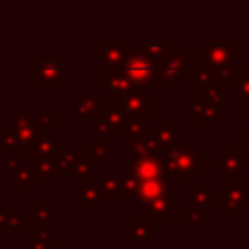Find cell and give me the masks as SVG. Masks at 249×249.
<instances>
[{
	"instance_id": "obj_39",
	"label": "cell",
	"mask_w": 249,
	"mask_h": 249,
	"mask_svg": "<svg viewBox=\"0 0 249 249\" xmlns=\"http://www.w3.org/2000/svg\"><path fill=\"white\" fill-rule=\"evenodd\" d=\"M4 160H6V171H16L18 167H19V158L18 156H4Z\"/></svg>"
},
{
	"instance_id": "obj_28",
	"label": "cell",
	"mask_w": 249,
	"mask_h": 249,
	"mask_svg": "<svg viewBox=\"0 0 249 249\" xmlns=\"http://www.w3.org/2000/svg\"><path fill=\"white\" fill-rule=\"evenodd\" d=\"M128 226H130V235L128 239L130 241H152V233H150V222L148 220H142V218H130L128 220Z\"/></svg>"
},
{
	"instance_id": "obj_22",
	"label": "cell",
	"mask_w": 249,
	"mask_h": 249,
	"mask_svg": "<svg viewBox=\"0 0 249 249\" xmlns=\"http://www.w3.org/2000/svg\"><path fill=\"white\" fill-rule=\"evenodd\" d=\"M231 99L235 103H243L249 99V66H243L239 74L231 80Z\"/></svg>"
},
{
	"instance_id": "obj_34",
	"label": "cell",
	"mask_w": 249,
	"mask_h": 249,
	"mask_svg": "<svg viewBox=\"0 0 249 249\" xmlns=\"http://www.w3.org/2000/svg\"><path fill=\"white\" fill-rule=\"evenodd\" d=\"M8 224L6 231H18L21 224V214L18 208H0V231Z\"/></svg>"
},
{
	"instance_id": "obj_35",
	"label": "cell",
	"mask_w": 249,
	"mask_h": 249,
	"mask_svg": "<svg viewBox=\"0 0 249 249\" xmlns=\"http://www.w3.org/2000/svg\"><path fill=\"white\" fill-rule=\"evenodd\" d=\"M14 173V177H12V187L16 189V191H27L29 189V185L33 183V177H31V171H29V167H18L16 171H12Z\"/></svg>"
},
{
	"instance_id": "obj_36",
	"label": "cell",
	"mask_w": 249,
	"mask_h": 249,
	"mask_svg": "<svg viewBox=\"0 0 249 249\" xmlns=\"http://www.w3.org/2000/svg\"><path fill=\"white\" fill-rule=\"evenodd\" d=\"M33 119H35V124L39 126L41 132H49V130L56 128V111L54 109H45Z\"/></svg>"
},
{
	"instance_id": "obj_37",
	"label": "cell",
	"mask_w": 249,
	"mask_h": 249,
	"mask_svg": "<svg viewBox=\"0 0 249 249\" xmlns=\"http://www.w3.org/2000/svg\"><path fill=\"white\" fill-rule=\"evenodd\" d=\"M189 222H195V224L204 226L206 224V210L204 208H198V206L185 208L183 210V224H189Z\"/></svg>"
},
{
	"instance_id": "obj_31",
	"label": "cell",
	"mask_w": 249,
	"mask_h": 249,
	"mask_svg": "<svg viewBox=\"0 0 249 249\" xmlns=\"http://www.w3.org/2000/svg\"><path fill=\"white\" fill-rule=\"evenodd\" d=\"M53 160H54L58 171H68V173H70L72 167H74V160H76V156H74V148L56 146V150H54V154H53Z\"/></svg>"
},
{
	"instance_id": "obj_2",
	"label": "cell",
	"mask_w": 249,
	"mask_h": 249,
	"mask_svg": "<svg viewBox=\"0 0 249 249\" xmlns=\"http://www.w3.org/2000/svg\"><path fill=\"white\" fill-rule=\"evenodd\" d=\"M165 181H193L206 171V156L196 146H175L160 154Z\"/></svg>"
},
{
	"instance_id": "obj_29",
	"label": "cell",
	"mask_w": 249,
	"mask_h": 249,
	"mask_svg": "<svg viewBox=\"0 0 249 249\" xmlns=\"http://www.w3.org/2000/svg\"><path fill=\"white\" fill-rule=\"evenodd\" d=\"M97 187H99L101 196H105V198H121V189H119V179H117V175L101 173V177H99V181H97Z\"/></svg>"
},
{
	"instance_id": "obj_8",
	"label": "cell",
	"mask_w": 249,
	"mask_h": 249,
	"mask_svg": "<svg viewBox=\"0 0 249 249\" xmlns=\"http://www.w3.org/2000/svg\"><path fill=\"white\" fill-rule=\"evenodd\" d=\"M222 195L226 214H241L243 208L249 206V183L243 181L241 175H228Z\"/></svg>"
},
{
	"instance_id": "obj_41",
	"label": "cell",
	"mask_w": 249,
	"mask_h": 249,
	"mask_svg": "<svg viewBox=\"0 0 249 249\" xmlns=\"http://www.w3.org/2000/svg\"><path fill=\"white\" fill-rule=\"evenodd\" d=\"M0 89H2V78H0Z\"/></svg>"
},
{
	"instance_id": "obj_11",
	"label": "cell",
	"mask_w": 249,
	"mask_h": 249,
	"mask_svg": "<svg viewBox=\"0 0 249 249\" xmlns=\"http://www.w3.org/2000/svg\"><path fill=\"white\" fill-rule=\"evenodd\" d=\"M224 105H212L196 99L195 103L189 105V119L196 123L198 128H214L222 119H224Z\"/></svg>"
},
{
	"instance_id": "obj_23",
	"label": "cell",
	"mask_w": 249,
	"mask_h": 249,
	"mask_svg": "<svg viewBox=\"0 0 249 249\" xmlns=\"http://www.w3.org/2000/svg\"><path fill=\"white\" fill-rule=\"evenodd\" d=\"M0 150L4 152V156H23L27 154V148L18 140V136L14 134V130L8 126L2 130L0 134Z\"/></svg>"
},
{
	"instance_id": "obj_21",
	"label": "cell",
	"mask_w": 249,
	"mask_h": 249,
	"mask_svg": "<svg viewBox=\"0 0 249 249\" xmlns=\"http://www.w3.org/2000/svg\"><path fill=\"white\" fill-rule=\"evenodd\" d=\"M204 103H212V105H224V84L218 82L216 78L204 86H198V97Z\"/></svg>"
},
{
	"instance_id": "obj_13",
	"label": "cell",
	"mask_w": 249,
	"mask_h": 249,
	"mask_svg": "<svg viewBox=\"0 0 249 249\" xmlns=\"http://www.w3.org/2000/svg\"><path fill=\"white\" fill-rule=\"evenodd\" d=\"M99 84H101V91L109 93V95H115V93H123L126 91L130 86V80L126 78L123 66H101V78H99Z\"/></svg>"
},
{
	"instance_id": "obj_27",
	"label": "cell",
	"mask_w": 249,
	"mask_h": 249,
	"mask_svg": "<svg viewBox=\"0 0 249 249\" xmlns=\"http://www.w3.org/2000/svg\"><path fill=\"white\" fill-rule=\"evenodd\" d=\"M171 49H173V43H171L169 39H156V41H146L142 51H144L154 62H158V60L163 58Z\"/></svg>"
},
{
	"instance_id": "obj_24",
	"label": "cell",
	"mask_w": 249,
	"mask_h": 249,
	"mask_svg": "<svg viewBox=\"0 0 249 249\" xmlns=\"http://www.w3.org/2000/svg\"><path fill=\"white\" fill-rule=\"evenodd\" d=\"M89 154L93 163H109L111 160V148H109V138L99 136L95 132H91V146H89Z\"/></svg>"
},
{
	"instance_id": "obj_15",
	"label": "cell",
	"mask_w": 249,
	"mask_h": 249,
	"mask_svg": "<svg viewBox=\"0 0 249 249\" xmlns=\"http://www.w3.org/2000/svg\"><path fill=\"white\" fill-rule=\"evenodd\" d=\"M241 167H243V156H241L239 146H226V150L218 154L214 160V169L224 173L226 177L241 175Z\"/></svg>"
},
{
	"instance_id": "obj_19",
	"label": "cell",
	"mask_w": 249,
	"mask_h": 249,
	"mask_svg": "<svg viewBox=\"0 0 249 249\" xmlns=\"http://www.w3.org/2000/svg\"><path fill=\"white\" fill-rule=\"evenodd\" d=\"M76 206H97L101 202V193L97 183L93 181H76V191H74Z\"/></svg>"
},
{
	"instance_id": "obj_6",
	"label": "cell",
	"mask_w": 249,
	"mask_h": 249,
	"mask_svg": "<svg viewBox=\"0 0 249 249\" xmlns=\"http://www.w3.org/2000/svg\"><path fill=\"white\" fill-rule=\"evenodd\" d=\"M123 70L130 84L134 86H150L154 82V72H156V62L144 53V51H128Z\"/></svg>"
},
{
	"instance_id": "obj_20",
	"label": "cell",
	"mask_w": 249,
	"mask_h": 249,
	"mask_svg": "<svg viewBox=\"0 0 249 249\" xmlns=\"http://www.w3.org/2000/svg\"><path fill=\"white\" fill-rule=\"evenodd\" d=\"M177 206V200L171 196L165 200H158L146 206V220L152 224H169L171 222V208Z\"/></svg>"
},
{
	"instance_id": "obj_30",
	"label": "cell",
	"mask_w": 249,
	"mask_h": 249,
	"mask_svg": "<svg viewBox=\"0 0 249 249\" xmlns=\"http://www.w3.org/2000/svg\"><path fill=\"white\" fill-rule=\"evenodd\" d=\"M117 179H119L121 198H136V196H138V183H140V181H138L130 171L119 173Z\"/></svg>"
},
{
	"instance_id": "obj_17",
	"label": "cell",
	"mask_w": 249,
	"mask_h": 249,
	"mask_svg": "<svg viewBox=\"0 0 249 249\" xmlns=\"http://www.w3.org/2000/svg\"><path fill=\"white\" fill-rule=\"evenodd\" d=\"M29 171L33 181H54L58 167L53 156H29Z\"/></svg>"
},
{
	"instance_id": "obj_3",
	"label": "cell",
	"mask_w": 249,
	"mask_h": 249,
	"mask_svg": "<svg viewBox=\"0 0 249 249\" xmlns=\"http://www.w3.org/2000/svg\"><path fill=\"white\" fill-rule=\"evenodd\" d=\"M189 56H191L189 49H171L163 58L156 62V72L152 82L156 93H169L181 84V80L187 76L191 68Z\"/></svg>"
},
{
	"instance_id": "obj_32",
	"label": "cell",
	"mask_w": 249,
	"mask_h": 249,
	"mask_svg": "<svg viewBox=\"0 0 249 249\" xmlns=\"http://www.w3.org/2000/svg\"><path fill=\"white\" fill-rule=\"evenodd\" d=\"M146 126H148V121H144V119L124 117V123H123L121 132H119V138H132V136H138Z\"/></svg>"
},
{
	"instance_id": "obj_4",
	"label": "cell",
	"mask_w": 249,
	"mask_h": 249,
	"mask_svg": "<svg viewBox=\"0 0 249 249\" xmlns=\"http://www.w3.org/2000/svg\"><path fill=\"white\" fill-rule=\"evenodd\" d=\"M64 62L66 60L53 49L41 58L33 56L29 64V82L43 93L56 91V88L64 84Z\"/></svg>"
},
{
	"instance_id": "obj_25",
	"label": "cell",
	"mask_w": 249,
	"mask_h": 249,
	"mask_svg": "<svg viewBox=\"0 0 249 249\" xmlns=\"http://www.w3.org/2000/svg\"><path fill=\"white\" fill-rule=\"evenodd\" d=\"M56 138L54 136H51L49 132H41L37 138H35V142L29 146V150H27V156H53L54 154V150H56Z\"/></svg>"
},
{
	"instance_id": "obj_14",
	"label": "cell",
	"mask_w": 249,
	"mask_h": 249,
	"mask_svg": "<svg viewBox=\"0 0 249 249\" xmlns=\"http://www.w3.org/2000/svg\"><path fill=\"white\" fill-rule=\"evenodd\" d=\"M142 206H148V204H154L158 200H165L169 198V189H167V181L163 177H158V179H146V181H140L138 183V196Z\"/></svg>"
},
{
	"instance_id": "obj_40",
	"label": "cell",
	"mask_w": 249,
	"mask_h": 249,
	"mask_svg": "<svg viewBox=\"0 0 249 249\" xmlns=\"http://www.w3.org/2000/svg\"><path fill=\"white\" fill-rule=\"evenodd\" d=\"M241 119L249 123V99L241 103Z\"/></svg>"
},
{
	"instance_id": "obj_18",
	"label": "cell",
	"mask_w": 249,
	"mask_h": 249,
	"mask_svg": "<svg viewBox=\"0 0 249 249\" xmlns=\"http://www.w3.org/2000/svg\"><path fill=\"white\" fill-rule=\"evenodd\" d=\"M99 103H101L99 93H82V91H78L74 95V101H72V113L78 121L93 119Z\"/></svg>"
},
{
	"instance_id": "obj_10",
	"label": "cell",
	"mask_w": 249,
	"mask_h": 249,
	"mask_svg": "<svg viewBox=\"0 0 249 249\" xmlns=\"http://www.w3.org/2000/svg\"><path fill=\"white\" fill-rule=\"evenodd\" d=\"M128 54V43L124 39H103L97 49L91 51L93 58H99L101 66H123Z\"/></svg>"
},
{
	"instance_id": "obj_16",
	"label": "cell",
	"mask_w": 249,
	"mask_h": 249,
	"mask_svg": "<svg viewBox=\"0 0 249 249\" xmlns=\"http://www.w3.org/2000/svg\"><path fill=\"white\" fill-rule=\"evenodd\" d=\"M152 126L158 134L161 152L169 150V148H175V146H181L179 144L181 142V130L173 124V121H169V119H152Z\"/></svg>"
},
{
	"instance_id": "obj_26",
	"label": "cell",
	"mask_w": 249,
	"mask_h": 249,
	"mask_svg": "<svg viewBox=\"0 0 249 249\" xmlns=\"http://www.w3.org/2000/svg\"><path fill=\"white\" fill-rule=\"evenodd\" d=\"M189 198H191V206L206 208V206H210V202H212V191L208 189L206 183L193 179V181H191V195H189Z\"/></svg>"
},
{
	"instance_id": "obj_7",
	"label": "cell",
	"mask_w": 249,
	"mask_h": 249,
	"mask_svg": "<svg viewBox=\"0 0 249 249\" xmlns=\"http://www.w3.org/2000/svg\"><path fill=\"white\" fill-rule=\"evenodd\" d=\"M123 123H124V113L113 101H101L93 115V130L91 132L111 140V138L119 136Z\"/></svg>"
},
{
	"instance_id": "obj_38",
	"label": "cell",
	"mask_w": 249,
	"mask_h": 249,
	"mask_svg": "<svg viewBox=\"0 0 249 249\" xmlns=\"http://www.w3.org/2000/svg\"><path fill=\"white\" fill-rule=\"evenodd\" d=\"M241 156H243V163H249V126L241 128Z\"/></svg>"
},
{
	"instance_id": "obj_9",
	"label": "cell",
	"mask_w": 249,
	"mask_h": 249,
	"mask_svg": "<svg viewBox=\"0 0 249 249\" xmlns=\"http://www.w3.org/2000/svg\"><path fill=\"white\" fill-rule=\"evenodd\" d=\"M128 171L138 179H158L163 177V167H161V158L150 152H140V150H130L128 152Z\"/></svg>"
},
{
	"instance_id": "obj_33",
	"label": "cell",
	"mask_w": 249,
	"mask_h": 249,
	"mask_svg": "<svg viewBox=\"0 0 249 249\" xmlns=\"http://www.w3.org/2000/svg\"><path fill=\"white\" fill-rule=\"evenodd\" d=\"M187 76H189V82H191L193 86H196V88H198V86H204V84H208V82L214 80V72H212L210 68L198 64V62H196L193 68H189Z\"/></svg>"
},
{
	"instance_id": "obj_5",
	"label": "cell",
	"mask_w": 249,
	"mask_h": 249,
	"mask_svg": "<svg viewBox=\"0 0 249 249\" xmlns=\"http://www.w3.org/2000/svg\"><path fill=\"white\" fill-rule=\"evenodd\" d=\"M109 101H113L124 117H136L144 121L154 119V93H150L144 86H130L123 93L109 95Z\"/></svg>"
},
{
	"instance_id": "obj_12",
	"label": "cell",
	"mask_w": 249,
	"mask_h": 249,
	"mask_svg": "<svg viewBox=\"0 0 249 249\" xmlns=\"http://www.w3.org/2000/svg\"><path fill=\"white\" fill-rule=\"evenodd\" d=\"M14 134L18 136V140L29 150V146L35 142V138L41 134L39 126L35 124V119L29 115V113H23V111H14L12 113V126Z\"/></svg>"
},
{
	"instance_id": "obj_1",
	"label": "cell",
	"mask_w": 249,
	"mask_h": 249,
	"mask_svg": "<svg viewBox=\"0 0 249 249\" xmlns=\"http://www.w3.org/2000/svg\"><path fill=\"white\" fill-rule=\"evenodd\" d=\"M241 56H243V51L237 49L231 39H210L202 49L196 51V62L210 68L214 72V78L224 86L231 84L235 76L233 60Z\"/></svg>"
}]
</instances>
